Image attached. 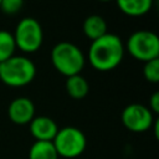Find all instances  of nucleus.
I'll return each mask as SVG.
<instances>
[{
    "label": "nucleus",
    "instance_id": "obj_1",
    "mask_svg": "<svg viewBox=\"0 0 159 159\" xmlns=\"http://www.w3.org/2000/svg\"><path fill=\"white\" fill-rule=\"evenodd\" d=\"M124 46L119 36L114 34H106L97 40H93L89 50L88 58L93 68L101 72L114 70L123 58Z\"/></svg>",
    "mask_w": 159,
    "mask_h": 159
},
{
    "label": "nucleus",
    "instance_id": "obj_2",
    "mask_svg": "<svg viewBox=\"0 0 159 159\" xmlns=\"http://www.w3.org/2000/svg\"><path fill=\"white\" fill-rule=\"evenodd\" d=\"M36 75L34 62L25 56H11L0 63V80L10 87H22L32 82Z\"/></svg>",
    "mask_w": 159,
    "mask_h": 159
},
{
    "label": "nucleus",
    "instance_id": "obj_3",
    "mask_svg": "<svg viewBox=\"0 0 159 159\" xmlns=\"http://www.w3.org/2000/svg\"><path fill=\"white\" fill-rule=\"evenodd\" d=\"M51 61L53 67L66 77L80 75L84 66V56L82 51L75 43L67 41L58 42L53 46L51 51Z\"/></svg>",
    "mask_w": 159,
    "mask_h": 159
},
{
    "label": "nucleus",
    "instance_id": "obj_4",
    "mask_svg": "<svg viewBox=\"0 0 159 159\" xmlns=\"http://www.w3.org/2000/svg\"><path fill=\"white\" fill-rule=\"evenodd\" d=\"M52 144L60 158L76 159L86 150L87 138L81 129L70 125L58 129Z\"/></svg>",
    "mask_w": 159,
    "mask_h": 159
},
{
    "label": "nucleus",
    "instance_id": "obj_5",
    "mask_svg": "<svg viewBox=\"0 0 159 159\" xmlns=\"http://www.w3.org/2000/svg\"><path fill=\"white\" fill-rule=\"evenodd\" d=\"M15 45L21 51L32 53L36 52L43 41V32L40 22L34 17H24L16 25L12 34Z\"/></svg>",
    "mask_w": 159,
    "mask_h": 159
},
{
    "label": "nucleus",
    "instance_id": "obj_6",
    "mask_svg": "<svg viewBox=\"0 0 159 159\" xmlns=\"http://www.w3.org/2000/svg\"><path fill=\"white\" fill-rule=\"evenodd\" d=\"M127 50L134 58L143 62L159 58V39L152 31L138 30L129 36Z\"/></svg>",
    "mask_w": 159,
    "mask_h": 159
},
{
    "label": "nucleus",
    "instance_id": "obj_7",
    "mask_svg": "<svg viewBox=\"0 0 159 159\" xmlns=\"http://www.w3.org/2000/svg\"><path fill=\"white\" fill-rule=\"evenodd\" d=\"M154 114L150 109L139 103L128 104L122 112V123L123 125L133 133H143L153 127Z\"/></svg>",
    "mask_w": 159,
    "mask_h": 159
},
{
    "label": "nucleus",
    "instance_id": "obj_8",
    "mask_svg": "<svg viewBox=\"0 0 159 159\" xmlns=\"http://www.w3.org/2000/svg\"><path fill=\"white\" fill-rule=\"evenodd\" d=\"M7 116L10 120L17 125L29 124L35 117V104L27 97H17L10 102Z\"/></svg>",
    "mask_w": 159,
    "mask_h": 159
},
{
    "label": "nucleus",
    "instance_id": "obj_9",
    "mask_svg": "<svg viewBox=\"0 0 159 159\" xmlns=\"http://www.w3.org/2000/svg\"><path fill=\"white\" fill-rule=\"evenodd\" d=\"M29 125L31 135L35 138V140L40 142H52L60 129L56 122L47 116H35Z\"/></svg>",
    "mask_w": 159,
    "mask_h": 159
},
{
    "label": "nucleus",
    "instance_id": "obj_10",
    "mask_svg": "<svg viewBox=\"0 0 159 159\" xmlns=\"http://www.w3.org/2000/svg\"><path fill=\"white\" fill-rule=\"evenodd\" d=\"M83 32L92 41L97 40L107 34V22L99 15H89L83 21Z\"/></svg>",
    "mask_w": 159,
    "mask_h": 159
},
{
    "label": "nucleus",
    "instance_id": "obj_11",
    "mask_svg": "<svg viewBox=\"0 0 159 159\" xmlns=\"http://www.w3.org/2000/svg\"><path fill=\"white\" fill-rule=\"evenodd\" d=\"M119 10L128 16L145 15L153 5V0H116Z\"/></svg>",
    "mask_w": 159,
    "mask_h": 159
},
{
    "label": "nucleus",
    "instance_id": "obj_12",
    "mask_svg": "<svg viewBox=\"0 0 159 159\" xmlns=\"http://www.w3.org/2000/svg\"><path fill=\"white\" fill-rule=\"evenodd\" d=\"M66 92L73 99H82L87 96L89 91V84L87 80L81 75L70 76L66 80Z\"/></svg>",
    "mask_w": 159,
    "mask_h": 159
},
{
    "label": "nucleus",
    "instance_id": "obj_13",
    "mask_svg": "<svg viewBox=\"0 0 159 159\" xmlns=\"http://www.w3.org/2000/svg\"><path fill=\"white\" fill-rule=\"evenodd\" d=\"M52 142L35 140L29 149V159H58Z\"/></svg>",
    "mask_w": 159,
    "mask_h": 159
},
{
    "label": "nucleus",
    "instance_id": "obj_14",
    "mask_svg": "<svg viewBox=\"0 0 159 159\" xmlns=\"http://www.w3.org/2000/svg\"><path fill=\"white\" fill-rule=\"evenodd\" d=\"M16 45L11 32L0 30V63L14 56Z\"/></svg>",
    "mask_w": 159,
    "mask_h": 159
},
{
    "label": "nucleus",
    "instance_id": "obj_15",
    "mask_svg": "<svg viewBox=\"0 0 159 159\" xmlns=\"http://www.w3.org/2000/svg\"><path fill=\"white\" fill-rule=\"evenodd\" d=\"M143 75L148 82L158 83L159 82V58H154L148 62H144Z\"/></svg>",
    "mask_w": 159,
    "mask_h": 159
},
{
    "label": "nucleus",
    "instance_id": "obj_16",
    "mask_svg": "<svg viewBox=\"0 0 159 159\" xmlns=\"http://www.w3.org/2000/svg\"><path fill=\"white\" fill-rule=\"evenodd\" d=\"M24 5V0H1L0 9L7 15H15Z\"/></svg>",
    "mask_w": 159,
    "mask_h": 159
},
{
    "label": "nucleus",
    "instance_id": "obj_17",
    "mask_svg": "<svg viewBox=\"0 0 159 159\" xmlns=\"http://www.w3.org/2000/svg\"><path fill=\"white\" fill-rule=\"evenodd\" d=\"M150 112L153 114H158L159 113V92H154L152 94V97L149 98V107Z\"/></svg>",
    "mask_w": 159,
    "mask_h": 159
},
{
    "label": "nucleus",
    "instance_id": "obj_18",
    "mask_svg": "<svg viewBox=\"0 0 159 159\" xmlns=\"http://www.w3.org/2000/svg\"><path fill=\"white\" fill-rule=\"evenodd\" d=\"M153 125H154V135H155V138H159V132H158L159 130V120L155 119Z\"/></svg>",
    "mask_w": 159,
    "mask_h": 159
},
{
    "label": "nucleus",
    "instance_id": "obj_19",
    "mask_svg": "<svg viewBox=\"0 0 159 159\" xmlns=\"http://www.w3.org/2000/svg\"><path fill=\"white\" fill-rule=\"evenodd\" d=\"M98 1H102V2H107V1H111V0H98Z\"/></svg>",
    "mask_w": 159,
    "mask_h": 159
},
{
    "label": "nucleus",
    "instance_id": "obj_20",
    "mask_svg": "<svg viewBox=\"0 0 159 159\" xmlns=\"http://www.w3.org/2000/svg\"><path fill=\"white\" fill-rule=\"evenodd\" d=\"M0 2H1V0H0Z\"/></svg>",
    "mask_w": 159,
    "mask_h": 159
}]
</instances>
